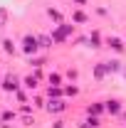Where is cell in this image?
I'll return each mask as SVG.
<instances>
[{"instance_id":"cell-3","label":"cell","mask_w":126,"mask_h":128,"mask_svg":"<svg viewBox=\"0 0 126 128\" xmlns=\"http://www.w3.org/2000/svg\"><path fill=\"white\" fill-rule=\"evenodd\" d=\"M47 108H49V111H54V113H59V111H64V104H62V101H49Z\"/></svg>"},{"instance_id":"cell-9","label":"cell","mask_w":126,"mask_h":128,"mask_svg":"<svg viewBox=\"0 0 126 128\" xmlns=\"http://www.w3.org/2000/svg\"><path fill=\"white\" fill-rule=\"evenodd\" d=\"M5 52H15V47H13V42H10V40H5Z\"/></svg>"},{"instance_id":"cell-13","label":"cell","mask_w":126,"mask_h":128,"mask_svg":"<svg viewBox=\"0 0 126 128\" xmlns=\"http://www.w3.org/2000/svg\"><path fill=\"white\" fill-rule=\"evenodd\" d=\"M74 2H79V5H84V2H87V0H74Z\"/></svg>"},{"instance_id":"cell-2","label":"cell","mask_w":126,"mask_h":128,"mask_svg":"<svg viewBox=\"0 0 126 128\" xmlns=\"http://www.w3.org/2000/svg\"><path fill=\"white\" fill-rule=\"evenodd\" d=\"M37 47H40V44H37V40H35V37H25V52H27V54L35 52Z\"/></svg>"},{"instance_id":"cell-7","label":"cell","mask_w":126,"mask_h":128,"mask_svg":"<svg viewBox=\"0 0 126 128\" xmlns=\"http://www.w3.org/2000/svg\"><path fill=\"white\" fill-rule=\"evenodd\" d=\"M49 84H52V86H59V74H52V76H49Z\"/></svg>"},{"instance_id":"cell-6","label":"cell","mask_w":126,"mask_h":128,"mask_svg":"<svg viewBox=\"0 0 126 128\" xmlns=\"http://www.w3.org/2000/svg\"><path fill=\"white\" fill-rule=\"evenodd\" d=\"M109 44H111V47H114V49H116V52H121V49H124V44H121V40H116V37L111 40Z\"/></svg>"},{"instance_id":"cell-10","label":"cell","mask_w":126,"mask_h":128,"mask_svg":"<svg viewBox=\"0 0 126 128\" xmlns=\"http://www.w3.org/2000/svg\"><path fill=\"white\" fill-rule=\"evenodd\" d=\"M89 113H101V106H99V104H94V106L89 108Z\"/></svg>"},{"instance_id":"cell-1","label":"cell","mask_w":126,"mask_h":128,"mask_svg":"<svg viewBox=\"0 0 126 128\" xmlns=\"http://www.w3.org/2000/svg\"><path fill=\"white\" fill-rule=\"evenodd\" d=\"M3 89H5V91H15V89H17V79H15V76H5Z\"/></svg>"},{"instance_id":"cell-4","label":"cell","mask_w":126,"mask_h":128,"mask_svg":"<svg viewBox=\"0 0 126 128\" xmlns=\"http://www.w3.org/2000/svg\"><path fill=\"white\" fill-rule=\"evenodd\" d=\"M106 108H109V113H119V111H121L119 101H109V104H106Z\"/></svg>"},{"instance_id":"cell-8","label":"cell","mask_w":126,"mask_h":128,"mask_svg":"<svg viewBox=\"0 0 126 128\" xmlns=\"http://www.w3.org/2000/svg\"><path fill=\"white\" fill-rule=\"evenodd\" d=\"M106 69H109V72H116V69H119V62H109V64H106Z\"/></svg>"},{"instance_id":"cell-5","label":"cell","mask_w":126,"mask_h":128,"mask_svg":"<svg viewBox=\"0 0 126 128\" xmlns=\"http://www.w3.org/2000/svg\"><path fill=\"white\" fill-rule=\"evenodd\" d=\"M25 86L27 89H37V76H27L25 79Z\"/></svg>"},{"instance_id":"cell-11","label":"cell","mask_w":126,"mask_h":128,"mask_svg":"<svg viewBox=\"0 0 126 128\" xmlns=\"http://www.w3.org/2000/svg\"><path fill=\"white\" fill-rule=\"evenodd\" d=\"M40 42H42L40 47H49V37H40Z\"/></svg>"},{"instance_id":"cell-12","label":"cell","mask_w":126,"mask_h":128,"mask_svg":"<svg viewBox=\"0 0 126 128\" xmlns=\"http://www.w3.org/2000/svg\"><path fill=\"white\" fill-rule=\"evenodd\" d=\"M3 22H5V10H0V27H3Z\"/></svg>"}]
</instances>
